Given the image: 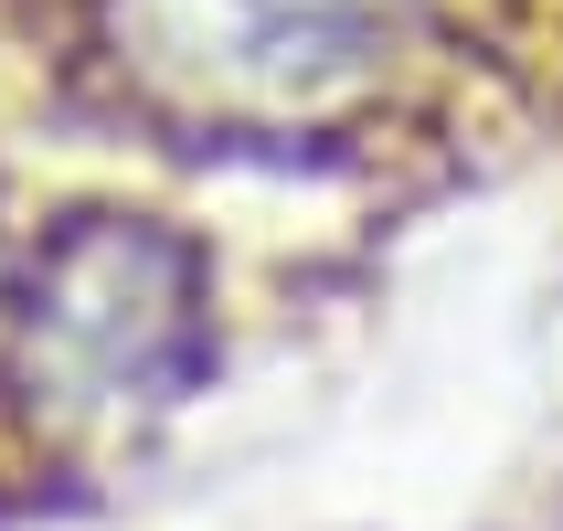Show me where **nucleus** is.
Returning a JSON list of instances; mask_svg holds the SVG:
<instances>
[{
    "mask_svg": "<svg viewBox=\"0 0 563 531\" xmlns=\"http://www.w3.org/2000/svg\"><path fill=\"white\" fill-rule=\"evenodd\" d=\"M213 373L202 255L150 213H75L11 298V394L64 436L150 425Z\"/></svg>",
    "mask_w": 563,
    "mask_h": 531,
    "instance_id": "nucleus-1",
    "label": "nucleus"
},
{
    "mask_svg": "<svg viewBox=\"0 0 563 531\" xmlns=\"http://www.w3.org/2000/svg\"><path fill=\"white\" fill-rule=\"evenodd\" d=\"M118 75L191 128H309L383 75V0H107Z\"/></svg>",
    "mask_w": 563,
    "mask_h": 531,
    "instance_id": "nucleus-2",
    "label": "nucleus"
}]
</instances>
